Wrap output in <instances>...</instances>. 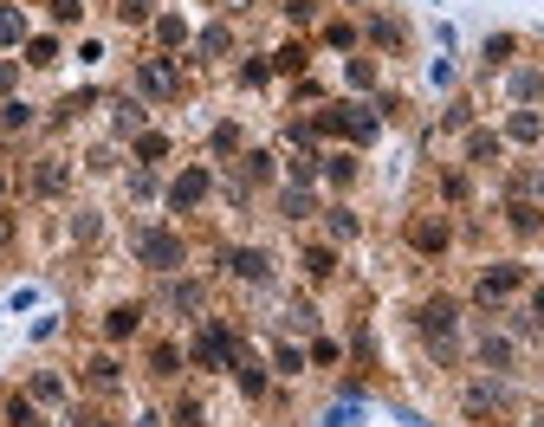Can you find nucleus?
<instances>
[{"label": "nucleus", "mask_w": 544, "mask_h": 427, "mask_svg": "<svg viewBox=\"0 0 544 427\" xmlns=\"http://www.w3.org/2000/svg\"><path fill=\"white\" fill-rule=\"evenodd\" d=\"M421 337H428V350L441 356V363H454V337H460V305L454 298H428V305L415 311Z\"/></svg>", "instance_id": "1"}, {"label": "nucleus", "mask_w": 544, "mask_h": 427, "mask_svg": "<svg viewBox=\"0 0 544 427\" xmlns=\"http://www.w3.org/2000/svg\"><path fill=\"white\" fill-rule=\"evenodd\" d=\"M136 259H143L149 272H182L188 266V240L175 227H143L136 233Z\"/></svg>", "instance_id": "2"}, {"label": "nucleus", "mask_w": 544, "mask_h": 427, "mask_svg": "<svg viewBox=\"0 0 544 427\" xmlns=\"http://www.w3.org/2000/svg\"><path fill=\"white\" fill-rule=\"evenodd\" d=\"M234 356H240V343H234V330H227L221 318H208L188 337V363L195 369H234Z\"/></svg>", "instance_id": "3"}, {"label": "nucleus", "mask_w": 544, "mask_h": 427, "mask_svg": "<svg viewBox=\"0 0 544 427\" xmlns=\"http://www.w3.org/2000/svg\"><path fill=\"white\" fill-rule=\"evenodd\" d=\"M512 292H525V266H519V259H499V266H486V272H480V285H473V298H480L486 311L506 305Z\"/></svg>", "instance_id": "4"}, {"label": "nucleus", "mask_w": 544, "mask_h": 427, "mask_svg": "<svg viewBox=\"0 0 544 427\" xmlns=\"http://www.w3.org/2000/svg\"><path fill=\"white\" fill-rule=\"evenodd\" d=\"M208 195H214V175L201 169V162H188V169L169 182V195H162V201H169V214H188V208H201Z\"/></svg>", "instance_id": "5"}, {"label": "nucleus", "mask_w": 544, "mask_h": 427, "mask_svg": "<svg viewBox=\"0 0 544 427\" xmlns=\"http://www.w3.org/2000/svg\"><path fill=\"white\" fill-rule=\"evenodd\" d=\"M408 246H415V253H447V246H454V220L447 214H415L408 220Z\"/></svg>", "instance_id": "6"}, {"label": "nucleus", "mask_w": 544, "mask_h": 427, "mask_svg": "<svg viewBox=\"0 0 544 427\" xmlns=\"http://www.w3.org/2000/svg\"><path fill=\"white\" fill-rule=\"evenodd\" d=\"M136 98H175V65L169 59H143L136 65Z\"/></svg>", "instance_id": "7"}, {"label": "nucleus", "mask_w": 544, "mask_h": 427, "mask_svg": "<svg viewBox=\"0 0 544 427\" xmlns=\"http://www.w3.org/2000/svg\"><path fill=\"white\" fill-rule=\"evenodd\" d=\"M227 272H234L240 285H266L272 279V259L260 253V246H234V253H227Z\"/></svg>", "instance_id": "8"}, {"label": "nucleus", "mask_w": 544, "mask_h": 427, "mask_svg": "<svg viewBox=\"0 0 544 427\" xmlns=\"http://www.w3.org/2000/svg\"><path fill=\"white\" fill-rule=\"evenodd\" d=\"M85 389L117 395L124 389V363H117V356H85Z\"/></svg>", "instance_id": "9"}, {"label": "nucleus", "mask_w": 544, "mask_h": 427, "mask_svg": "<svg viewBox=\"0 0 544 427\" xmlns=\"http://www.w3.org/2000/svg\"><path fill=\"white\" fill-rule=\"evenodd\" d=\"M506 143H525V149H532V143H544V117H538L532 104H519V110L506 117Z\"/></svg>", "instance_id": "10"}, {"label": "nucleus", "mask_w": 544, "mask_h": 427, "mask_svg": "<svg viewBox=\"0 0 544 427\" xmlns=\"http://www.w3.org/2000/svg\"><path fill=\"white\" fill-rule=\"evenodd\" d=\"M234 382H240V395H247V402H260V395H266V363H260V356H234Z\"/></svg>", "instance_id": "11"}, {"label": "nucleus", "mask_w": 544, "mask_h": 427, "mask_svg": "<svg viewBox=\"0 0 544 427\" xmlns=\"http://www.w3.org/2000/svg\"><path fill=\"white\" fill-rule=\"evenodd\" d=\"M227 52H234V26L214 20V26H201V33H195V59H227Z\"/></svg>", "instance_id": "12"}, {"label": "nucleus", "mask_w": 544, "mask_h": 427, "mask_svg": "<svg viewBox=\"0 0 544 427\" xmlns=\"http://www.w3.org/2000/svg\"><path fill=\"white\" fill-rule=\"evenodd\" d=\"M311 214H318V195L298 188V182H285L279 188V220H311Z\"/></svg>", "instance_id": "13"}, {"label": "nucleus", "mask_w": 544, "mask_h": 427, "mask_svg": "<svg viewBox=\"0 0 544 427\" xmlns=\"http://www.w3.org/2000/svg\"><path fill=\"white\" fill-rule=\"evenodd\" d=\"M272 175H279V169H272L266 149H240V188H266Z\"/></svg>", "instance_id": "14"}, {"label": "nucleus", "mask_w": 544, "mask_h": 427, "mask_svg": "<svg viewBox=\"0 0 544 427\" xmlns=\"http://www.w3.org/2000/svg\"><path fill=\"white\" fill-rule=\"evenodd\" d=\"M136 330H143V305H111V318H104V337L124 343V337H136Z\"/></svg>", "instance_id": "15"}, {"label": "nucleus", "mask_w": 544, "mask_h": 427, "mask_svg": "<svg viewBox=\"0 0 544 427\" xmlns=\"http://www.w3.org/2000/svg\"><path fill=\"white\" fill-rule=\"evenodd\" d=\"M149 33H156V46H162V52L188 46V20H182V13H156V20H149Z\"/></svg>", "instance_id": "16"}, {"label": "nucleus", "mask_w": 544, "mask_h": 427, "mask_svg": "<svg viewBox=\"0 0 544 427\" xmlns=\"http://www.w3.org/2000/svg\"><path fill=\"white\" fill-rule=\"evenodd\" d=\"M298 266H305V279H337V253L331 246H305V253H298Z\"/></svg>", "instance_id": "17"}, {"label": "nucleus", "mask_w": 544, "mask_h": 427, "mask_svg": "<svg viewBox=\"0 0 544 427\" xmlns=\"http://www.w3.org/2000/svg\"><path fill=\"white\" fill-rule=\"evenodd\" d=\"M188 350H175V343H149V376H182Z\"/></svg>", "instance_id": "18"}, {"label": "nucleus", "mask_w": 544, "mask_h": 427, "mask_svg": "<svg viewBox=\"0 0 544 427\" xmlns=\"http://www.w3.org/2000/svg\"><path fill=\"white\" fill-rule=\"evenodd\" d=\"M26 39H33L26 33V13L13 0H0V46H26Z\"/></svg>", "instance_id": "19"}, {"label": "nucleus", "mask_w": 544, "mask_h": 427, "mask_svg": "<svg viewBox=\"0 0 544 427\" xmlns=\"http://www.w3.org/2000/svg\"><path fill=\"white\" fill-rule=\"evenodd\" d=\"M0 415H7V427H46V421H39V402H33V395H7V408H0Z\"/></svg>", "instance_id": "20"}, {"label": "nucleus", "mask_w": 544, "mask_h": 427, "mask_svg": "<svg viewBox=\"0 0 544 427\" xmlns=\"http://www.w3.org/2000/svg\"><path fill=\"white\" fill-rule=\"evenodd\" d=\"M26 65H33V72H46V65H59V39H52V33H33V39H26Z\"/></svg>", "instance_id": "21"}, {"label": "nucleus", "mask_w": 544, "mask_h": 427, "mask_svg": "<svg viewBox=\"0 0 544 427\" xmlns=\"http://www.w3.org/2000/svg\"><path fill=\"white\" fill-rule=\"evenodd\" d=\"M26 395H33V402H46V408H59V402H65V382L52 376V369H33V382H26Z\"/></svg>", "instance_id": "22"}, {"label": "nucleus", "mask_w": 544, "mask_h": 427, "mask_svg": "<svg viewBox=\"0 0 544 427\" xmlns=\"http://www.w3.org/2000/svg\"><path fill=\"white\" fill-rule=\"evenodd\" d=\"M506 220H512V227H519V233H544V208H538V201H506Z\"/></svg>", "instance_id": "23"}, {"label": "nucleus", "mask_w": 544, "mask_h": 427, "mask_svg": "<svg viewBox=\"0 0 544 427\" xmlns=\"http://www.w3.org/2000/svg\"><path fill=\"white\" fill-rule=\"evenodd\" d=\"M499 402H506V382H473V389H467V408H473V415H493Z\"/></svg>", "instance_id": "24"}, {"label": "nucleus", "mask_w": 544, "mask_h": 427, "mask_svg": "<svg viewBox=\"0 0 544 427\" xmlns=\"http://www.w3.org/2000/svg\"><path fill=\"white\" fill-rule=\"evenodd\" d=\"M324 182H337V188H350V182H357V156H350V149H337V156H324Z\"/></svg>", "instance_id": "25"}, {"label": "nucleus", "mask_w": 544, "mask_h": 427, "mask_svg": "<svg viewBox=\"0 0 544 427\" xmlns=\"http://www.w3.org/2000/svg\"><path fill=\"white\" fill-rule=\"evenodd\" d=\"M305 65H311V46H298V39H292V46H279V52H272V72H285V78H298Z\"/></svg>", "instance_id": "26"}, {"label": "nucleus", "mask_w": 544, "mask_h": 427, "mask_svg": "<svg viewBox=\"0 0 544 427\" xmlns=\"http://www.w3.org/2000/svg\"><path fill=\"white\" fill-rule=\"evenodd\" d=\"M59 188H65V162L46 156V162L33 169V195H59Z\"/></svg>", "instance_id": "27"}, {"label": "nucleus", "mask_w": 544, "mask_h": 427, "mask_svg": "<svg viewBox=\"0 0 544 427\" xmlns=\"http://www.w3.org/2000/svg\"><path fill=\"white\" fill-rule=\"evenodd\" d=\"M499 149H506V136H493V130L467 136V162H499Z\"/></svg>", "instance_id": "28"}, {"label": "nucleus", "mask_w": 544, "mask_h": 427, "mask_svg": "<svg viewBox=\"0 0 544 427\" xmlns=\"http://www.w3.org/2000/svg\"><path fill=\"white\" fill-rule=\"evenodd\" d=\"M344 85L350 91H376V59H363V52H357V59H344Z\"/></svg>", "instance_id": "29"}, {"label": "nucleus", "mask_w": 544, "mask_h": 427, "mask_svg": "<svg viewBox=\"0 0 544 427\" xmlns=\"http://www.w3.org/2000/svg\"><path fill=\"white\" fill-rule=\"evenodd\" d=\"M480 363L486 369H512V337H499V330H493V337H480Z\"/></svg>", "instance_id": "30"}, {"label": "nucleus", "mask_w": 544, "mask_h": 427, "mask_svg": "<svg viewBox=\"0 0 544 427\" xmlns=\"http://www.w3.org/2000/svg\"><path fill=\"white\" fill-rule=\"evenodd\" d=\"M162 156H169V136L162 130H136V162L149 169V162H162Z\"/></svg>", "instance_id": "31"}, {"label": "nucleus", "mask_w": 544, "mask_h": 427, "mask_svg": "<svg viewBox=\"0 0 544 427\" xmlns=\"http://www.w3.org/2000/svg\"><path fill=\"white\" fill-rule=\"evenodd\" d=\"M324 227H331V240H357V233H363V220L350 214V208H324Z\"/></svg>", "instance_id": "32"}, {"label": "nucleus", "mask_w": 544, "mask_h": 427, "mask_svg": "<svg viewBox=\"0 0 544 427\" xmlns=\"http://www.w3.org/2000/svg\"><path fill=\"white\" fill-rule=\"evenodd\" d=\"M512 98H519V104H538L544 98V72H525V65H519V72H512Z\"/></svg>", "instance_id": "33"}, {"label": "nucleus", "mask_w": 544, "mask_h": 427, "mask_svg": "<svg viewBox=\"0 0 544 427\" xmlns=\"http://www.w3.org/2000/svg\"><path fill=\"white\" fill-rule=\"evenodd\" d=\"M305 363L311 356L298 350V343H279V350H272V369H279V376H305Z\"/></svg>", "instance_id": "34"}, {"label": "nucleus", "mask_w": 544, "mask_h": 427, "mask_svg": "<svg viewBox=\"0 0 544 427\" xmlns=\"http://www.w3.org/2000/svg\"><path fill=\"white\" fill-rule=\"evenodd\" d=\"M169 305H175V311H201V285H195V279H175V285H169Z\"/></svg>", "instance_id": "35"}, {"label": "nucleus", "mask_w": 544, "mask_h": 427, "mask_svg": "<svg viewBox=\"0 0 544 427\" xmlns=\"http://www.w3.org/2000/svg\"><path fill=\"white\" fill-rule=\"evenodd\" d=\"M98 233H104V214H98V208L72 214V240H85V246H91V240H98Z\"/></svg>", "instance_id": "36"}, {"label": "nucleus", "mask_w": 544, "mask_h": 427, "mask_svg": "<svg viewBox=\"0 0 544 427\" xmlns=\"http://www.w3.org/2000/svg\"><path fill=\"white\" fill-rule=\"evenodd\" d=\"M324 46H337V52H357V26H350V20H331V26H324Z\"/></svg>", "instance_id": "37"}, {"label": "nucleus", "mask_w": 544, "mask_h": 427, "mask_svg": "<svg viewBox=\"0 0 544 427\" xmlns=\"http://www.w3.org/2000/svg\"><path fill=\"white\" fill-rule=\"evenodd\" d=\"M26 123H33V104H20V98L0 104V130H26Z\"/></svg>", "instance_id": "38"}, {"label": "nucleus", "mask_w": 544, "mask_h": 427, "mask_svg": "<svg viewBox=\"0 0 544 427\" xmlns=\"http://www.w3.org/2000/svg\"><path fill=\"white\" fill-rule=\"evenodd\" d=\"M130 195H136V201H156V195H162L156 169H143V162H136V175H130Z\"/></svg>", "instance_id": "39"}, {"label": "nucleus", "mask_w": 544, "mask_h": 427, "mask_svg": "<svg viewBox=\"0 0 544 427\" xmlns=\"http://www.w3.org/2000/svg\"><path fill=\"white\" fill-rule=\"evenodd\" d=\"M512 52H519V39H512V33H493V39H486V65H512Z\"/></svg>", "instance_id": "40"}, {"label": "nucleus", "mask_w": 544, "mask_h": 427, "mask_svg": "<svg viewBox=\"0 0 544 427\" xmlns=\"http://www.w3.org/2000/svg\"><path fill=\"white\" fill-rule=\"evenodd\" d=\"M111 110H117V130H130V136L143 130V104H136V98H117Z\"/></svg>", "instance_id": "41"}, {"label": "nucleus", "mask_w": 544, "mask_h": 427, "mask_svg": "<svg viewBox=\"0 0 544 427\" xmlns=\"http://www.w3.org/2000/svg\"><path fill=\"white\" fill-rule=\"evenodd\" d=\"M214 156H240V123H214Z\"/></svg>", "instance_id": "42"}, {"label": "nucleus", "mask_w": 544, "mask_h": 427, "mask_svg": "<svg viewBox=\"0 0 544 427\" xmlns=\"http://www.w3.org/2000/svg\"><path fill=\"white\" fill-rule=\"evenodd\" d=\"M285 324H292V330H305V337H318V311H311L305 298H298V305L285 311Z\"/></svg>", "instance_id": "43"}, {"label": "nucleus", "mask_w": 544, "mask_h": 427, "mask_svg": "<svg viewBox=\"0 0 544 427\" xmlns=\"http://www.w3.org/2000/svg\"><path fill=\"white\" fill-rule=\"evenodd\" d=\"M117 13H124L130 26H143V20H156V0H117Z\"/></svg>", "instance_id": "44"}, {"label": "nucleus", "mask_w": 544, "mask_h": 427, "mask_svg": "<svg viewBox=\"0 0 544 427\" xmlns=\"http://www.w3.org/2000/svg\"><path fill=\"white\" fill-rule=\"evenodd\" d=\"M370 33H376V46L402 52V26H396V20H370Z\"/></svg>", "instance_id": "45"}, {"label": "nucleus", "mask_w": 544, "mask_h": 427, "mask_svg": "<svg viewBox=\"0 0 544 427\" xmlns=\"http://www.w3.org/2000/svg\"><path fill=\"white\" fill-rule=\"evenodd\" d=\"M285 20H292V26H311V20H318V0H285Z\"/></svg>", "instance_id": "46"}, {"label": "nucleus", "mask_w": 544, "mask_h": 427, "mask_svg": "<svg viewBox=\"0 0 544 427\" xmlns=\"http://www.w3.org/2000/svg\"><path fill=\"white\" fill-rule=\"evenodd\" d=\"M52 20H59V26H78V20H85V0H52Z\"/></svg>", "instance_id": "47"}, {"label": "nucleus", "mask_w": 544, "mask_h": 427, "mask_svg": "<svg viewBox=\"0 0 544 427\" xmlns=\"http://www.w3.org/2000/svg\"><path fill=\"white\" fill-rule=\"evenodd\" d=\"M305 356H311V363H324V369H331V363H337V356H344V350H337L331 337H311V350H305Z\"/></svg>", "instance_id": "48"}, {"label": "nucleus", "mask_w": 544, "mask_h": 427, "mask_svg": "<svg viewBox=\"0 0 544 427\" xmlns=\"http://www.w3.org/2000/svg\"><path fill=\"white\" fill-rule=\"evenodd\" d=\"M357 415H363V402H337V408H331V421H324V427H357Z\"/></svg>", "instance_id": "49"}, {"label": "nucleus", "mask_w": 544, "mask_h": 427, "mask_svg": "<svg viewBox=\"0 0 544 427\" xmlns=\"http://www.w3.org/2000/svg\"><path fill=\"white\" fill-rule=\"evenodd\" d=\"M441 195H447V201H467V175L447 169V175H441Z\"/></svg>", "instance_id": "50"}, {"label": "nucleus", "mask_w": 544, "mask_h": 427, "mask_svg": "<svg viewBox=\"0 0 544 427\" xmlns=\"http://www.w3.org/2000/svg\"><path fill=\"white\" fill-rule=\"evenodd\" d=\"M240 78H247V85H266L272 65H266V59H247V65H240Z\"/></svg>", "instance_id": "51"}, {"label": "nucleus", "mask_w": 544, "mask_h": 427, "mask_svg": "<svg viewBox=\"0 0 544 427\" xmlns=\"http://www.w3.org/2000/svg\"><path fill=\"white\" fill-rule=\"evenodd\" d=\"M201 421H208V415H201V402H182V408H175V427H201Z\"/></svg>", "instance_id": "52"}, {"label": "nucleus", "mask_w": 544, "mask_h": 427, "mask_svg": "<svg viewBox=\"0 0 544 427\" xmlns=\"http://www.w3.org/2000/svg\"><path fill=\"white\" fill-rule=\"evenodd\" d=\"M13 233H20V227H13V214H0V259L13 253Z\"/></svg>", "instance_id": "53"}, {"label": "nucleus", "mask_w": 544, "mask_h": 427, "mask_svg": "<svg viewBox=\"0 0 544 427\" xmlns=\"http://www.w3.org/2000/svg\"><path fill=\"white\" fill-rule=\"evenodd\" d=\"M13 78H20V65H7V59H0V98L13 91Z\"/></svg>", "instance_id": "54"}, {"label": "nucleus", "mask_w": 544, "mask_h": 427, "mask_svg": "<svg viewBox=\"0 0 544 427\" xmlns=\"http://www.w3.org/2000/svg\"><path fill=\"white\" fill-rule=\"evenodd\" d=\"M136 427H162V415H156V408H149V415H136Z\"/></svg>", "instance_id": "55"}, {"label": "nucleus", "mask_w": 544, "mask_h": 427, "mask_svg": "<svg viewBox=\"0 0 544 427\" xmlns=\"http://www.w3.org/2000/svg\"><path fill=\"white\" fill-rule=\"evenodd\" d=\"M532 311H538V318H544V285H538V292H532Z\"/></svg>", "instance_id": "56"}, {"label": "nucleus", "mask_w": 544, "mask_h": 427, "mask_svg": "<svg viewBox=\"0 0 544 427\" xmlns=\"http://www.w3.org/2000/svg\"><path fill=\"white\" fill-rule=\"evenodd\" d=\"M0 195H7V175H0Z\"/></svg>", "instance_id": "57"}, {"label": "nucleus", "mask_w": 544, "mask_h": 427, "mask_svg": "<svg viewBox=\"0 0 544 427\" xmlns=\"http://www.w3.org/2000/svg\"><path fill=\"white\" fill-rule=\"evenodd\" d=\"M532 427H544V421H532Z\"/></svg>", "instance_id": "58"}, {"label": "nucleus", "mask_w": 544, "mask_h": 427, "mask_svg": "<svg viewBox=\"0 0 544 427\" xmlns=\"http://www.w3.org/2000/svg\"><path fill=\"white\" fill-rule=\"evenodd\" d=\"M480 427H486V421H480Z\"/></svg>", "instance_id": "59"}]
</instances>
